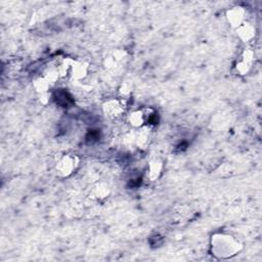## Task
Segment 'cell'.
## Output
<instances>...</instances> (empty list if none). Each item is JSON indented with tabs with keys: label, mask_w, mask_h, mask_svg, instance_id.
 Returning <instances> with one entry per match:
<instances>
[{
	"label": "cell",
	"mask_w": 262,
	"mask_h": 262,
	"mask_svg": "<svg viewBox=\"0 0 262 262\" xmlns=\"http://www.w3.org/2000/svg\"><path fill=\"white\" fill-rule=\"evenodd\" d=\"M211 253L218 259H228L241 252L243 245L233 234L228 232H216L210 241Z\"/></svg>",
	"instance_id": "1"
},
{
	"label": "cell",
	"mask_w": 262,
	"mask_h": 262,
	"mask_svg": "<svg viewBox=\"0 0 262 262\" xmlns=\"http://www.w3.org/2000/svg\"><path fill=\"white\" fill-rule=\"evenodd\" d=\"M80 158L74 152L62 154L54 165L55 173L60 178H68L72 176L79 168Z\"/></svg>",
	"instance_id": "2"
},
{
	"label": "cell",
	"mask_w": 262,
	"mask_h": 262,
	"mask_svg": "<svg viewBox=\"0 0 262 262\" xmlns=\"http://www.w3.org/2000/svg\"><path fill=\"white\" fill-rule=\"evenodd\" d=\"M157 113L151 107H140L131 111L127 115V121L131 127L135 129H141L149 126L156 122Z\"/></svg>",
	"instance_id": "3"
},
{
	"label": "cell",
	"mask_w": 262,
	"mask_h": 262,
	"mask_svg": "<svg viewBox=\"0 0 262 262\" xmlns=\"http://www.w3.org/2000/svg\"><path fill=\"white\" fill-rule=\"evenodd\" d=\"M126 101L123 97H112L102 103V112L108 119L117 120L126 113Z\"/></svg>",
	"instance_id": "4"
},
{
	"label": "cell",
	"mask_w": 262,
	"mask_h": 262,
	"mask_svg": "<svg viewBox=\"0 0 262 262\" xmlns=\"http://www.w3.org/2000/svg\"><path fill=\"white\" fill-rule=\"evenodd\" d=\"M254 59H255V52L251 48L244 49L239 55V58L236 60L234 64L235 72L241 76L247 75L252 68Z\"/></svg>",
	"instance_id": "5"
},
{
	"label": "cell",
	"mask_w": 262,
	"mask_h": 262,
	"mask_svg": "<svg viewBox=\"0 0 262 262\" xmlns=\"http://www.w3.org/2000/svg\"><path fill=\"white\" fill-rule=\"evenodd\" d=\"M226 20L229 24V26L231 28H233L234 30L239 27L244 21H246V10L244 7L239 6V5H235L232 6L231 8H229L226 13Z\"/></svg>",
	"instance_id": "6"
},
{
	"label": "cell",
	"mask_w": 262,
	"mask_h": 262,
	"mask_svg": "<svg viewBox=\"0 0 262 262\" xmlns=\"http://www.w3.org/2000/svg\"><path fill=\"white\" fill-rule=\"evenodd\" d=\"M89 71L90 67L88 62H86L85 60L74 59L69 77H71L75 81H81L88 76Z\"/></svg>",
	"instance_id": "7"
},
{
	"label": "cell",
	"mask_w": 262,
	"mask_h": 262,
	"mask_svg": "<svg viewBox=\"0 0 262 262\" xmlns=\"http://www.w3.org/2000/svg\"><path fill=\"white\" fill-rule=\"evenodd\" d=\"M235 32H236L237 38L244 43H248V42L253 41L255 36H256L255 26L252 23L248 21V20L244 21L239 27H237L235 29Z\"/></svg>",
	"instance_id": "8"
},
{
	"label": "cell",
	"mask_w": 262,
	"mask_h": 262,
	"mask_svg": "<svg viewBox=\"0 0 262 262\" xmlns=\"http://www.w3.org/2000/svg\"><path fill=\"white\" fill-rule=\"evenodd\" d=\"M164 170V163L160 159H152L149 161L146 168V176L150 181L158 180Z\"/></svg>",
	"instance_id": "9"
},
{
	"label": "cell",
	"mask_w": 262,
	"mask_h": 262,
	"mask_svg": "<svg viewBox=\"0 0 262 262\" xmlns=\"http://www.w3.org/2000/svg\"><path fill=\"white\" fill-rule=\"evenodd\" d=\"M33 88L35 89V91L39 94V95H43V94H47L49 93V90L51 89L52 87V83L46 78V76L43 74V75H40V76H37L34 80H33Z\"/></svg>",
	"instance_id": "10"
},
{
	"label": "cell",
	"mask_w": 262,
	"mask_h": 262,
	"mask_svg": "<svg viewBox=\"0 0 262 262\" xmlns=\"http://www.w3.org/2000/svg\"><path fill=\"white\" fill-rule=\"evenodd\" d=\"M111 193V189L108 185L104 182H97L90 188V195L92 199L101 201L106 199Z\"/></svg>",
	"instance_id": "11"
}]
</instances>
